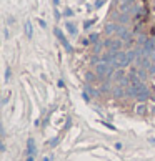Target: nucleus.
<instances>
[{
	"label": "nucleus",
	"instance_id": "nucleus-20",
	"mask_svg": "<svg viewBox=\"0 0 155 161\" xmlns=\"http://www.w3.org/2000/svg\"><path fill=\"white\" fill-rule=\"evenodd\" d=\"M88 40H90V42H93V43H97V40H98V35H97V33H92L90 37H88Z\"/></svg>",
	"mask_w": 155,
	"mask_h": 161
},
{
	"label": "nucleus",
	"instance_id": "nucleus-15",
	"mask_svg": "<svg viewBox=\"0 0 155 161\" xmlns=\"http://www.w3.org/2000/svg\"><path fill=\"white\" fill-rule=\"evenodd\" d=\"M98 91H100V95L109 93V91H110V83H109V81H102V85H100V88H98Z\"/></svg>",
	"mask_w": 155,
	"mask_h": 161
},
{
	"label": "nucleus",
	"instance_id": "nucleus-5",
	"mask_svg": "<svg viewBox=\"0 0 155 161\" xmlns=\"http://www.w3.org/2000/svg\"><path fill=\"white\" fill-rule=\"evenodd\" d=\"M148 96H150V93H148V88H147V85H140L138 86V95H137V100L140 103H145L147 100H148Z\"/></svg>",
	"mask_w": 155,
	"mask_h": 161
},
{
	"label": "nucleus",
	"instance_id": "nucleus-17",
	"mask_svg": "<svg viewBox=\"0 0 155 161\" xmlns=\"http://www.w3.org/2000/svg\"><path fill=\"white\" fill-rule=\"evenodd\" d=\"M105 45H104V42H97L95 45H93V53H95V55H98V53H100L102 51V48H104Z\"/></svg>",
	"mask_w": 155,
	"mask_h": 161
},
{
	"label": "nucleus",
	"instance_id": "nucleus-21",
	"mask_svg": "<svg viewBox=\"0 0 155 161\" xmlns=\"http://www.w3.org/2000/svg\"><path fill=\"white\" fill-rule=\"evenodd\" d=\"M10 75H12V70H10V68H7V70H5V80H7V81L10 80Z\"/></svg>",
	"mask_w": 155,
	"mask_h": 161
},
{
	"label": "nucleus",
	"instance_id": "nucleus-8",
	"mask_svg": "<svg viewBox=\"0 0 155 161\" xmlns=\"http://www.w3.org/2000/svg\"><path fill=\"white\" fill-rule=\"evenodd\" d=\"M85 78H87L88 85H97V83H100L98 80H102V78L97 75V73H92V72H88L87 75H85Z\"/></svg>",
	"mask_w": 155,
	"mask_h": 161
},
{
	"label": "nucleus",
	"instance_id": "nucleus-9",
	"mask_svg": "<svg viewBox=\"0 0 155 161\" xmlns=\"http://www.w3.org/2000/svg\"><path fill=\"white\" fill-rule=\"evenodd\" d=\"M125 76V72H123V68H115V72L112 73V76H110V80H113V81H120L122 78Z\"/></svg>",
	"mask_w": 155,
	"mask_h": 161
},
{
	"label": "nucleus",
	"instance_id": "nucleus-24",
	"mask_svg": "<svg viewBox=\"0 0 155 161\" xmlns=\"http://www.w3.org/2000/svg\"><path fill=\"white\" fill-rule=\"evenodd\" d=\"M102 5H104V0H98V2H97V5H95V7H97V9H100Z\"/></svg>",
	"mask_w": 155,
	"mask_h": 161
},
{
	"label": "nucleus",
	"instance_id": "nucleus-4",
	"mask_svg": "<svg viewBox=\"0 0 155 161\" xmlns=\"http://www.w3.org/2000/svg\"><path fill=\"white\" fill-rule=\"evenodd\" d=\"M104 45H105V48H110V50H113V51H118V50L123 48V40H122V38H118V40L107 38V40H104Z\"/></svg>",
	"mask_w": 155,
	"mask_h": 161
},
{
	"label": "nucleus",
	"instance_id": "nucleus-6",
	"mask_svg": "<svg viewBox=\"0 0 155 161\" xmlns=\"http://www.w3.org/2000/svg\"><path fill=\"white\" fill-rule=\"evenodd\" d=\"M113 60H115V51L110 50V48H107V50H105L104 53H102V62L113 65Z\"/></svg>",
	"mask_w": 155,
	"mask_h": 161
},
{
	"label": "nucleus",
	"instance_id": "nucleus-1",
	"mask_svg": "<svg viewBox=\"0 0 155 161\" xmlns=\"http://www.w3.org/2000/svg\"><path fill=\"white\" fill-rule=\"evenodd\" d=\"M113 72H115V67H113V65H110V63L98 62V63L95 65V73L100 76L102 80H104V78H110Z\"/></svg>",
	"mask_w": 155,
	"mask_h": 161
},
{
	"label": "nucleus",
	"instance_id": "nucleus-22",
	"mask_svg": "<svg viewBox=\"0 0 155 161\" xmlns=\"http://www.w3.org/2000/svg\"><path fill=\"white\" fill-rule=\"evenodd\" d=\"M92 25H93V20H87V22L84 23V27H85V28H88V27H92Z\"/></svg>",
	"mask_w": 155,
	"mask_h": 161
},
{
	"label": "nucleus",
	"instance_id": "nucleus-13",
	"mask_svg": "<svg viewBox=\"0 0 155 161\" xmlns=\"http://www.w3.org/2000/svg\"><path fill=\"white\" fill-rule=\"evenodd\" d=\"M135 113H137L138 116H143V115L147 113V105L145 103H138L137 108H135Z\"/></svg>",
	"mask_w": 155,
	"mask_h": 161
},
{
	"label": "nucleus",
	"instance_id": "nucleus-2",
	"mask_svg": "<svg viewBox=\"0 0 155 161\" xmlns=\"http://www.w3.org/2000/svg\"><path fill=\"white\" fill-rule=\"evenodd\" d=\"M130 63V60H129V55H127L125 51H115V60H113V67L115 68H123L127 67V65Z\"/></svg>",
	"mask_w": 155,
	"mask_h": 161
},
{
	"label": "nucleus",
	"instance_id": "nucleus-14",
	"mask_svg": "<svg viewBox=\"0 0 155 161\" xmlns=\"http://www.w3.org/2000/svg\"><path fill=\"white\" fill-rule=\"evenodd\" d=\"M85 93H87L88 96H98V95H100V91H98V90H95V88H92L90 85H87V86H85Z\"/></svg>",
	"mask_w": 155,
	"mask_h": 161
},
{
	"label": "nucleus",
	"instance_id": "nucleus-10",
	"mask_svg": "<svg viewBox=\"0 0 155 161\" xmlns=\"http://www.w3.org/2000/svg\"><path fill=\"white\" fill-rule=\"evenodd\" d=\"M112 93H113V96L115 98H123V96H127L125 95V90H123V86H115V88L112 90Z\"/></svg>",
	"mask_w": 155,
	"mask_h": 161
},
{
	"label": "nucleus",
	"instance_id": "nucleus-12",
	"mask_svg": "<svg viewBox=\"0 0 155 161\" xmlns=\"http://www.w3.org/2000/svg\"><path fill=\"white\" fill-rule=\"evenodd\" d=\"M27 153H29V156H32L35 153V141L32 138H29V141H27Z\"/></svg>",
	"mask_w": 155,
	"mask_h": 161
},
{
	"label": "nucleus",
	"instance_id": "nucleus-27",
	"mask_svg": "<svg viewBox=\"0 0 155 161\" xmlns=\"http://www.w3.org/2000/svg\"><path fill=\"white\" fill-rule=\"evenodd\" d=\"M60 4V0H54V5H59Z\"/></svg>",
	"mask_w": 155,
	"mask_h": 161
},
{
	"label": "nucleus",
	"instance_id": "nucleus-19",
	"mask_svg": "<svg viewBox=\"0 0 155 161\" xmlns=\"http://www.w3.org/2000/svg\"><path fill=\"white\" fill-rule=\"evenodd\" d=\"M67 28H68V32H70L72 35H75V33H77V30H75V27L72 25V23H67Z\"/></svg>",
	"mask_w": 155,
	"mask_h": 161
},
{
	"label": "nucleus",
	"instance_id": "nucleus-25",
	"mask_svg": "<svg viewBox=\"0 0 155 161\" xmlns=\"http://www.w3.org/2000/svg\"><path fill=\"white\" fill-rule=\"evenodd\" d=\"M65 15H67V17H72V10L67 9V10H65Z\"/></svg>",
	"mask_w": 155,
	"mask_h": 161
},
{
	"label": "nucleus",
	"instance_id": "nucleus-16",
	"mask_svg": "<svg viewBox=\"0 0 155 161\" xmlns=\"http://www.w3.org/2000/svg\"><path fill=\"white\" fill-rule=\"evenodd\" d=\"M147 42H148V37H147L145 33H140V35H138V38H137V45L143 47V45H145Z\"/></svg>",
	"mask_w": 155,
	"mask_h": 161
},
{
	"label": "nucleus",
	"instance_id": "nucleus-28",
	"mask_svg": "<svg viewBox=\"0 0 155 161\" xmlns=\"http://www.w3.org/2000/svg\"><path fill=\"white\" fill-rule=\"evenodd\" d=\"M127 2H129V4H134V2H135V0H127Z\"/></svg>",
	"mask_w": 155,
	"mask_h": 161
},
{
	"label": "nucleus",
	"instance_id": "nucleus-18",
	"mask_svg": "<svg viewBox=\"0 0 155 161\" xmlns=\"http://www.w3.org/2000/svg\"><path fill=\"white\" fill-rule=\"evenodd\" d=\"M25 32H27V37H32V25H30V22H27L25 23Z\"/></svg>",
	"mask_w": 155,
	"mask_h": 161
},
{
	"label": "nucleus",
	"instance_id": "nucleus-26",
	"mask_svg": "<svg viewBox=\"0 0 155 161\" xmlns=\"http://www.w3.org/2000/svg\"><path fill=\"white\" fill-rule=\"evenodd\" d=\"M27 161H34V154H32V156H29V158H27Z\"/></svg>",
	"mask_w": 155,
	"mask_h": 161
},
{
	"label": "nucleus",
	"instance_id": "nucleus-7",
	"mask_svg": "<svg viewBox=\"0 0 155 161\" xmlns=\"http://www.w3.org/2000/svg\"><path fill=\"white\" fill-rule=\"evenodd\" d=\"M112 18L113 20H117L120 25H127V23L130 22V15L129 13H113Z\"/></svg>",
	"mask_w": 155,
	"mask_h": 161
},
{
	"label": "nucleus",
	"instance_id": "nucleus-29",
	"mask_svg": "<svg viewBox=\"0 0 155 161\" xmlns=\"http://www.w3.org/2000/svg\"><path fill=\"white\" fill-rule=\"evenodd\" d=\"M152 143H154V144H155V140H152Z\"/></svg>",
	"mask_w": 155,
	"mask_h": 161
},
{
	"label": "nucleus",
	"instance_id": "nucleus-3",
	"mask_svg": "<svg viewBox=\"0 0 155 161\" xmlns=\"http://www.w3.org/2000/svg\"><path fill=\"white\" fill-rule=\"evenodd\" d=\"M54 32H55V37L59 38V42L63 45V48L67 50V53H73V48H72V45H70V42H68L67 38H65V35L62 33V30L60 28H54Z\"/></svg>",
	"mask_w": 155,
	"mask_h": 161
},
{
	"label": "nucleus",
	"instance_id": "nucleus-23",
	"mask_svg": "<svg viewBox=\"0 0 155 161\" xmlns=\"http://www.w3.org/2000/svg\"><path fill=\"white\" fill-rule=\"evenodd\" d=\"M38 25L42 27V28H45V27H47V23H45V20H40V18H38Z\"/></svg>",
	"mask_w": 155,
	"mask_h": 161
},
{
	"label": "nucleus",
	"instance_id": "nucleus-11",
	"mask_svg": "<svg viewBox=\"0 0 155 161\" xmlns=\"http://www.w3.org/2000/svg\"><path fill=\"white\" fill-rule=\"evenodd\" d=\"M117 27H118V23H107V25H105V33L107 35L115 33V32H117Z\"/></svg>",
	"mask_w": 155,
	"mask_h": 161
}]
</instances>
